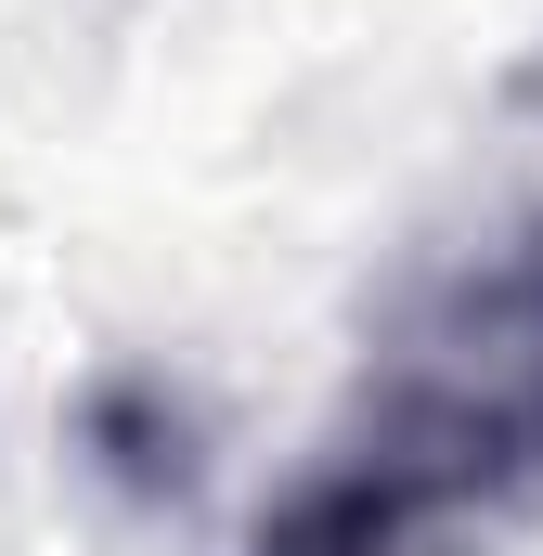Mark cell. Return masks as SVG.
Segmentation results:
<instances>
[{
    "label": "cell",
    "instance_id": "cell-1",
    "mask_svg": "<svg viewBox=\"0 0 543 556\" xmlns=\"http://www.w3.org/2000/svg\"><path fill=\"white\" fill-rule=\"evenodd\" d=\"M363 415L376 427L350 453L427 479L440 505L531 492L543 479V220L414 298V324L389 337Z\"/></svg>",
    "mask_w": 543,
    "mask_h": 556
},
{
    "label": "cell",
    "instance_id": "cell-2",
    "mask_svg": "<svg viewBox=\"0 0 543 556\" xmlns=\"http://www.w3.org/2000/svg\"><path fill=\"white\" fill-rule=\"evenodd\" d=\"M247 556H466V505H440L427 479L376 466V453H337L260 518Z\"/></svg>",
    "mask_w": 543,
    "mask_h": 556
}]
</instances>
